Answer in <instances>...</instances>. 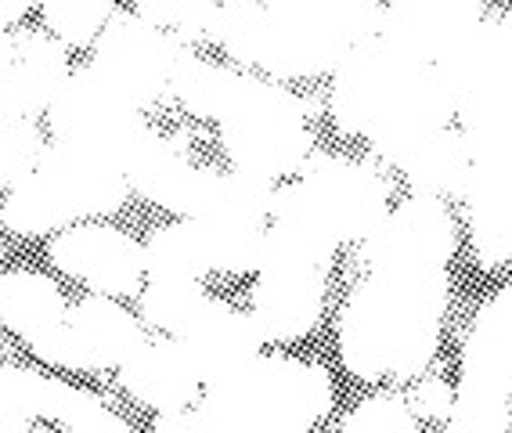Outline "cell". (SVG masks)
Here are the masks:
<instances>
[{
    "instance_id": "cell-26",
    "label": "cell",
    "mask_w": 512,
    "mask_h": 433,
    "mask_svg": "<svg viewBox=\"0 0 512 433\" xmlns=\"http://www.w3.org/2000/svg\"><path fill=\"white\" fill-rule=\"evenodd\" d=\"M206 304V289L199 278H152L141 293V318L156 329L181 336Z\"/></svg>"
},
{
    "instance_id": "cell-32",
    "label": "cell",
    "mask_w": 512,
    "mask_h": 433,
    "mask_svg": "<svg viewBox=\"0 0 512 433\" xmlns=\"http://www.w3.org/2000/svg\"><path fill=\"white\" fill-rule=\"evenodd\" d=\"M152 426H156V430H163V433H202V419H199V412H195L192 405L159 412Z\"/></svg>"
},
{
    "instance_id": "cell-6",
    "label": "cell",
    "mask_w": 512,
    "mask_h": 433,
    "mask_svg": "<svg viewBox=\"0 0 512 433\" xmlns=\"http://www.w3.org/2000/svg\"><path fill=\"white\" fill-rule=\"evenodd\" d=\"M130 192L145 195L148 203L174 210L181 217H210V221L267 224V206L275 181L246 174V170H213L184 156L177 141L159 138L156 130L123 166Z\"/></svg>"
},
{
    "instance_id": "cell-33",
    "label": "cell",
    "mask_w": 512,
    "mask_h": 433,
    "mask_svg": "<svg viewBox=\"0 0 512 433\" xmlns=\"http://www.w3.org/2000/svg\"><path fill=\"white\" fill-rule=\"evenodd\" d=\"M29 8H33V0H0V33L8 26H15Z\"/></svg>"
},
{
    "instance_id": "cell-3",
    "label": "cell",
    "mask_w": 512,
    "mask_h": 433,
    "mask_svg": "<svg viewBox=\"0 0 512 433\" xmlns=\"http://www.w3.org/2000/svg\"><path fill=\"white\" fill-rule=\"evenodd\" d=\"M329 112L343 134L365 138L386 163L455 120V105L437 69L397 51L383 37L350 47L332 69Z\"/></svg>"
},
{
    "instance_id": "cell-28",
    "label": "cell",
    "mask_w": 512,
    "mask_h": 433,
    "mask_svg": "<svg viewBox=\"0 0 512 433\" xmlns=\"http://www.w3.org/2000/svg\"><path fill=\"white\" fill-rule=\"evenodd\" d=\"M33 4H40L44 26L65 47L94 44L98 29L112 15V0H33Z\"/></svg>"
},
{
    "instance_id": "cell-7",
    "label": "cell",
    "mask_w": 512,
    "mask_h": 433,
    "mask_svg": "<svg viewBox=\"0 0 512 433\" xmlns=\"http://www.w3.org/2000/svg\"><path fill=\"white\" fill-rule=\"evenodd\" d=\"M300 181L271 192L267 221L318 231L332 246L368 239L390 210V185L379 170L343 156H307Z\"/></svg>"
},
{
    "instance_id": "cell-14",
    "label": "cell",
    "mask_w": 512,
    "mask_h": 433,
    "mask_svg": "<svg viewBox=\"0 0 512 433\" xmlns=\"http://www.w3.org/2000/svg\"><path fill=\"white\" fill-rule=\"evenodd\" d=\"M141 336L138 318L116 304V296H83L80 304L65 307V318L37 340L29 351L37 354L44 365L65 372H101L119 369Z\"/></svg>"
},
{
    "instance_id": "cell-19",
    "label": "cell",
    "mask_w": 512,
    "mask_h": 433,
    "mask_svg": "<svg viewBox=\"0 0 512 433\" xmlns=\"http://www.w3.org/2000/svg\"><path fill=\"white\" fill-rule=\"evenodd\" d=\"M484 19V0H386L379 37L419 62H440Z\"/></svg>"
},
{
    "instance_id": "cell-23",
    "label": "cell",
    "mask_w": 512,
    "mask_h": 433,
    "mask_svg": "<svg viewBox=\"0 0 512 433\" xmlns=\"http://www.w3.org/2000/svg\"><path fill=\"white\" fill-rule=\"evenodd\" d=\"M390 166H397L419 195H462L469 181V148L462 130L440 127L404 148Z\"/></svg>"
},
{
    "instance_id": "cell-12",
    "label": "cell",
    "mask_w": 512,
    "mask_h": 433,
    "mask_svg": "<svg viewBox=\"0 0 512 433\" xmlns=\"http://www.w3.org/2000/svg\"><path fill=\"white\" fill-rule=\"evenodd\" d=\"M260 242L264 224L210 221V217H184L159 228L148 246H141L148 278H206L213 271L246 275L260 268Z\"/></svg>"
},
{
    "instance_id": "cell-18",
    "label": "cell",
    "mask_w": 512,
    "mask_h": 433,
    "mask_svg": "<svg viewBox=\"0 0 512 433\" xmlns=\"http://www.w3.org/2000/svg\"><path fill=\"white\" fill-rule=\"evenodd\" d=\"M0 412L22 415V419H55L83 433H127V419L101 405L87 390L65 383V379L40 376V372L0 365Z\"/></svg>"
},
{
    "instance_id": "cell-5",
    "label": "cell",
    "mask_w": 512,
    "mask_h": 433,
    "mask_svg": "<svg viewBox=\"0 0 512 433\" xmlns=\"http://www.w3.org/2000/svg\"><path fill=\"white\" fill-rule=\"evenodd\" d=\"M127 195V177L112 159L55 141L19 185L8 188L0 221L22 239H37L73 221L119 213L127 206Z\"/></svg>"
},
{
    "instance_id": "cell-10",
    "label": "cell",
    "mask_w": 512,
    "mask_h": 433,
    "mask_svg": "<svg viewBox=\"0 0 512 433\" xmlns=\"http://www.w3.org/2000/svg\"><path fill=\"white\" fill-rule=\"evenodd\" d=\"M47 127L58 145L98 152L112 159L119 170L152 134L145 109L130 102L127 91L112 83L94 62L65 76V83L47 105Z\"/></svg>"
},
{
    "instance_id": "cell-2",
    "label": "cell",
    "mask_w": 512,
    "mask_h": 433,
    "mask_svg": "<svg viewBox=\"0 0 512 433\" xmlns=\"http://www.w3.org/2000/svg\"><path fill=\"white\" fill-rule=\"evenodd\" d=\"M379 0H224L213 40L271 80L332 73L350 47L379 37Z\"/></svg>"
},
{
    "instance_id": "cell-24",
    "label": "cell",
    "mask_w": 512,
    "mask_h": 433,
    "mask_svg": "<svg viewBox=\"0 0 512 433\" xmlns=\"http://www.w3.org/2000/svg\"><path fill=\"white\" fill-rule=\"evenodd\" d=\"M62 289L40 271H0V325L33 347L65 318Z\"/></svg>"
},
{
    "instance_id": "cell-22",
    "label": "cell",
    "mask_w": 512,
    "mask_h": 433,
    "mask_svg": "<svg viewBox=\"0 0 512 433\" xmlns=\"http://www.w3.org/2000/svg\"><path fill=\"white\" fill-rule=\"evenodd\" d=\"M184 343L188 358L195 361L199 369L202 387L213 383V379L235 372L242 361H249L253 354L264 351V332L256 329L253 314L235 311L224 300H213L206 296L202 311L195 314V322L177 336Z\"/></svg>"
},
{
    "instance_id": "cell-8",
    "label": "cell",
    "mask_w": 512,
    "mask_h": 433,
    "mask_svg": "<svg viewBox=\"0 0 512 433\" xmlns=\"http://www.w3.org/2000/svg\"><path fill=\"white\" fill-rule=\"evenodd\" d=\"M466 123L469 181L462 199L469 203V235L476 264L498 271L509 264L512 246V91L491 94L458 112Z\"/></svg>"
},
{
    "instance_id": "cell-9",
    "label": "cell",
    "mask_w": 512,
    "mask_h": 433,
    "mask_svg": "<svg viewBox=\"0 0 512 433\" xmlns=\"http://www.w3.org/2000/svg\"><path fill=\"white\" fill-rule=\"evenodd\" d=\"M217 123L220 145L231 163L246 174L278 181L296 174L311 156L307 109L278 80L242 73Z\"/></svg>"
},
{
    "instance_id": "cell-25",
    "label": "cell",
    "mask_w": 512,
    "mask_h": 433,
    "mask_svg": "<svg viewBox=\"0 0 512 433\" xmlns=\"http://www.w3.org/2000/svg\"><path fill=\"white\" fill-rule=\"evenodd\" d=\"M238 80H242L238 69L202 62V58L188 55L181 69H177L170 94H177V102L192 112V116H199V120H220V112L228 109Z\"/></svg>"
},
{
    "instance_id": "cell-20",
    "label": "cell",
    "mask_w": 512,
    "mask_h": 433,
    "mask_svg": "<svg viewBox=\"0 0 512 433\" xmlns=\"http://www.w3.org/2000/svg\"><path fill=\"white\" fill-rule=\"evenodd\" d=\"M455 253V221L437 195L412 192L397 210H386L379 228L361 239V268L375 260H426L448 264Z\"/></svg>"
},
{
    "instance_id": "cell-16",
    "label": "cell",
    "mask_w": 512,
    "mask_h": 433,
    "mask_svg": "<svg viewBox=\"0 0 512 433\" xmlns=\"http://www.w3.org/2000/svg\"><path fill=\"white\" fill-rule=\"evenodd\" d=\"M69 55L65 44L33 29L0 33V116H44L65 83Z\"/></svg>"
},
{
    "instance_id": "cell-13",
    "label": "cell",
    "mask_w": 512,
    "mask_h": 433,
    "mask_svg": "<svg viewBox=\"0 0 512 433\" xmlns=\"http://www.w3.org/2000/svg\"><path fill=\"white\" fill-rule=\"evenodd\" d=\"M188 55H192V47L170 37L166 29L145 22L134 11L112 8V15L94 37V65L112 83H119L130 102L141 109L170 94L177 69Z\"/></svg>"
},
{
    "instance_id": "cell-1",
    "label": "cell",
    "mask_w": 512,
    "mask_h": 433,
    "mask_svg": "<svg viewBox=\"0 0 512 433\" xmlns=\"http://www.w3.org/2000/svg\"><path fill=\"white\" fill-rule=\"evenodd\" d=\"M365 271V282L339 314V358L365 383H408L437 358L448 311V264L375 260Z\"/></svg>"
},
{
    "instance_id": "cell-30",
    "label": "cell",
    "mask_w": 512,
    "mask_h": 433,
    "mask_svg": "<svg viewBox=\"0 0 512 433\" xmlns=\"http://www.w3.org/2000/svg\"><path fill=\"white\" fill-rule=\"evenodd\" d=\"M419 419L412 415L401 394H375L343 415L339 430L347 433H412Z\"/></svg>"
},
{
    "instance_id": "cell-27",
    "label": "cell",
    "mask_w": 512,
    "mask_h": 433,
    "mask_svg": "<svg viewBox=\"0 0 512 433\" xmlns=\"http://www.w3.org/2000/svg\"><path fill=\"white\" fill-rule=\"evenodd\" d=\"M134 15H141L152 26L166 29L181 44H202L213 40V22H217V0H130Z\"/></svg>"
},
{
    "instance_id": "cell-17",
    "label": "cell",
    "mask_w": 512,
    "mask_h": 433,
    "mask_svg": "<svg viewBox=\"0 0 512 433\" xmlns=\"http://www.w3.org/2000/svg\"><path fill=\"white\" fill-rule=\"evenodd\" d=\"M249 304L253 322L271 343L303 340L318 325L325 307V282L329 268L318 264H260Z\"/></svg>"
},
{
    "instance_id": "cell-11",
    "label": "cell",
    "mask_w": 512,
    "mask_h": 433,
    "mask_svg": "<svg viewBox=\"0 0 512 433\" xmlns=\"http://www.w3.org/2000/svg\"><path fill=\"white\" fill-rule=\"evenodd\" d=\"M509 286L480 307L462 351V387L451 405L448 426L455 433H505L509 430Z\"/></svg>"
},
{
    "instance_id": "cell-34",
    "label": "cell",
    "mask_w": 512,
    "mask_h": 433,
    "mask_svg": "<svg viewBox=\"0 0 512 433\" xmlns=\"http://www.w3.org/2000/svg\"><path fill=\"white\" fill-rule=\"evenodd\" d=\"M260 4H282V0H260Z\"/></svg>"
},
{
    "instance_id": "cell-4",
    "label": "cell",
    "mask_w": 512,
    "mask_h": 433,
    "mask_svg": "<svg viewBox=\"0 0 512 433\" xmlns=\"http://www.w3.org/2000/svg\"><path fill=\"white\" fill-rule=\"evenodd\" d=\"M195 412L202 433H303L332 412V376L325 365L260 351L206 383Z\"/></svg>"
},
{
    "instance_id": "cell-21",
    "label": "cell",
    "mask_w": 512,
    "mask_h": 433,
    "mask_svg": "<svg viewBox=\"0 0 512 433\" xmlns=\"http://www.w3.org/2000/svg\"><path fill=\"white\" fill-rule=\"evenodd\" d=\"M119 387L130 397H138L141 405L170 412V408H188L199 401L202 379L184 343L177 336H163L148 343L141 340L119 361Z\"/></svg>"
},
{
    "instance_id": "cell-31",
    "label": "cell",
    "mask_w": 512,
    "mask_h": 433,
    "mask_svg": "<svg viewBox=\"0 0 512 433\" xmlns=\"http://www.w3.org/2000/svg\"><path fill=\"white\" fill-rule=\"evenodd\" d=\"M451 405H455V394H451V387L440 376H426L422 383H415L412 401H408L415 419H433V423L448 419Z\"/></svg>"
},
{
    "instance_id": "cell-29",
    "label": "cell",
    "mask_w": 512,
    "mask_h": 433,
    "mask_svg": "<svg viewBox=\"0 0 512 433\" xmlns=\"http://www.w3.org/2000/svg\"><path fill=\"white\" fill-rule=\"evenodd\" d=\"M44 130L26 116H0V192H8L44 156Z\"/></svg>"
},
{
    "instance_id": "cell-15",
    "label": "cell",
    "mask_w": 512,
    "mask_h": 433,
    "mask_svg": "<svg viewBox=\"0 0 512 433\" xmlns=\"http://www.w3.org/2000/svg\"><path fill=\"white\" fill-rule=\"evenodd\" d=\"M47 257L58 271L101 296H138L145 282L141 242L109 224H76L62 231L47 246Z\"/></svg>"
}]
</instances>
